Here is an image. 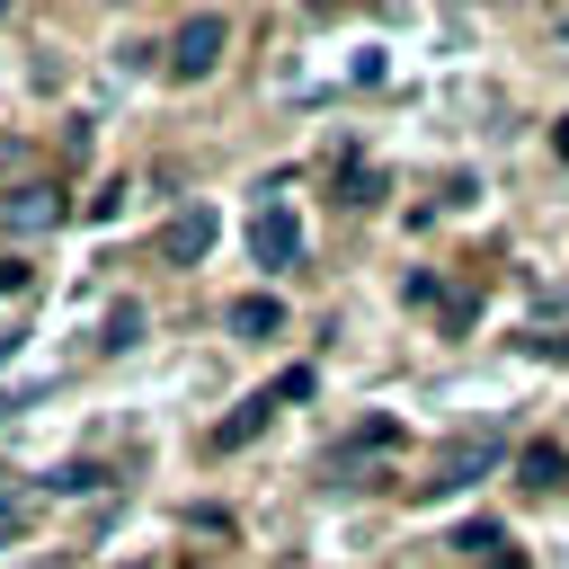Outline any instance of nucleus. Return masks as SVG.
<instances>
[{
  "mask_svg": "<svg viewBox=\"0 0 569 569\" xmlns=\"http://www.w3.org/2000/svg\"><path fill=\"white\" fill-rule=\"evenodd\" d=\"M498 542H507V533H498V516H471V525L453 533V551H498Z\"/></svg>",
  "mask_w": 569,
  "mask_h": 569,
  "instance_id": "nucleus-11",
  "label": "nucleus"
},
{
  "mask_svg": "<svg viewBox=\"0 0 569 569\" xmlns=\"http://www.w3.org/2000/svg\"><path fill=\"white\" fill-rule=\"evenodd\" d=\"M276 329H284V302L276 293H240L231 302V338H276Z\"/></svg>",
  "mask_w": 569,
  "mask_h": 569,
  "instance_id": "nucleus-6",
  "label": "nucleus"
},
{
  "mask_svg": "<svg viewBox=\"0 0 569 569\" xmlns=\"http://www.w3.org/2000/svg\"><path fill=\"white\" fill-rule=\"evenodd\" d=\"M0 293H27V258H0Z\"/></svg>",
  "mask_w": 569,
  "mask_h": 569,
  "instance_id": "nucleus-14",
  "label": "nucleus"
},
{
  "mask_svg": "<svg viewBox=\"0 0 569 569\" xmlns=\"http://www.w3.org/2000/svg\"><path fill=\"white\" fill-rule=\"evenodd\" d=\"M213 231H222V222H213V204H187V213H169V231H160V258H169V267H196V258L213 249Z\"/></svg>",
  "mask_w": 569,
  "mask_h": 569,
  "instance_id": "nucleus-3",
  "label": "nucleus"
},
{
  "mask_svg": "<svg viewBox=\"0 0 569 569\" xmlns=\"http://www.w3.org/2000/svg\"><path fill=\"white\" fill-rule=\"evenodd\" d=\"M480 462H489V436H462V445H453V453H445V462H436V471L418 480V498H445V489H462V480H471Z\"/></svg>",
  "mask_w": 569,
  "mask_h": 569,
  "instance_id": "nucleus-5",
  "label": "nucleus"
},
{
  "mask_svg": "<svg viewBox=\"0 0 569 569\" xmlns=\"http://www.w3.org/2000/svg\"><path fill=\"white\" fill-rule=\"evenodd\" d=\"M311 382H320L311 365H284V373H276V400H311Z\"/></svg>",
  "mask_w": 569,
  "mask_h": 569,
  "instance_id": "nucleus-12",
  "label": "nucleus"
},
{
  "mask_svg": "<svg viewBox=\"0 0 569 569\" xmlns=\"http://www.w3.org/2000/svg\"><path fill=\"white\" fill-rule=\"evenodd\" d=\"M133 338H142V302H116L107 311V347H133Z\"/></svg>",
  "mask_w": 569,
  "mask_h": 569,
  "instance_id": "nucleus-10",
  "label": "nucleus"
},
{
  "mask_svg": "<svg viewBox=\"0 0 569 569\" xmlns=\"http://www.w3.org/2000/svg\"><path fill=\"white\" fill-rule=\"evenodd\" d=\"M62 222V196L53 187H18V196H0V231H53Z\"/></svg>",
  "mask_w": 569,
  "mask_h": 569,
  "instance_id": "nucleus-4",
  "label": "nucleus"
},
{
  "mask_svg": "<svg viewBox=\"0 0 569 569\" xmlns=\"http://www.w3.org/2000/svg\"><path fill=\"white\" fill-rule=\"evenodd\" d=\"M249 258H258V267H293V258H302V222H293V204H258V222H249Z\"/></svg>",
  "mask_w": 569,
  "mask_h": 569,
  "instance_id": "nucleus-2",
  "label": "nucleus"
},
{
  "mask_svg": "<svg viewBox=\"0 0 569 569\" xmlns=\"http://www.w3.org/2000/svg\"><path fill=\"white\" fill-rule=\"evenodd\" d=\"M18 533H27V498H18V489H0V542H18Z\"/></svg>",
  "mask_w": 569,
  "mask_h": 569,
  "instance_id": "nucleus-13",
  "label": "nucleus"
},
{
  "mask_svg": "<svg viewBox=\"0 0 569 569\" xmlns=\"http://www.w3.org/2000/svg\"><path fill=\"white\" fill-rule=\"evenodd\" d=\"M222 36H231V27H222V9H196V18L169 36V71H178V80H204V71L222 62Z\"/></svg>",
  "mask_w": 569,
  "mask_h": 569,
  "instance_id": "nucleus-1",
  "label": "nucleus"
},
{
  "mask_svg": "<svg viewBox=\"0 0 569 569\" xmlns=\"http://www.w3.org/2000/svg\"><path fill=\"white\" fill-rule=\"evenodd\" d=\"M551 151H560V160H569V116H560V124H551Z\"/></svg>",
  "mask_w": 569,
  "mask_h": 569,
  "instance_id": "nucleus-15",
  "label": "nucleus"
},
{
  "mask_svg": "<svg viewBox=\"0 0 569 569\" xmlns=\"http://www.w3.org/2000/svg\"><path fill=\"white\" fill-rule=\"evenodd\" d=\"M516 480H525V489H560V480H569V453L542 436V445H525V453H516Z\"/></svg>",
  "mask_w": 569,
  "mask_h": 569,
  "instance_id": "nucleus-8",
  "label": "nucleus"
},
{
  "mask_svg": "<svg viewBox=\"0 0 569 569\" xmlns=\"http://www.w3.org/2000/svg\"><path fill=\"white\" fill-rule=\"evenodd\" d=\"M98 480H107L98 462H62V471H44V489H53V498H89Z\"/></svg>",
  "mask_w": 569,
  "mask_h": 569,
  "instance_id": "nucleus-9",
  "label": "nucleus"
},
{
  "mask_svg": "<svg viewBox=\"0 0 569 569\" xmlns=\"http://www.w3.org/2000/svg\"><path fill=\"white\" fill-rule=\"evenodd\" d=\"M267 409H276V391H258V400H240V409H231V418L213 427V453H240V445H249V436L267 427Z\"/></svg>",
  "mask_w": 569,
  "mask_h": 569,
  "instance_id": "nucleus-7",
  "label": "nucleus"
}]
</instances>
